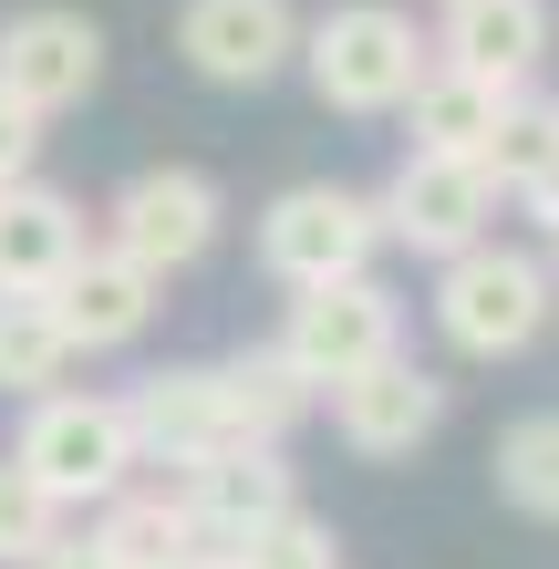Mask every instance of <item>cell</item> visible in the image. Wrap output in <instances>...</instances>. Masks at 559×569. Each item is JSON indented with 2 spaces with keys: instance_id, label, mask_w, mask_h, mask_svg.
I'll list each match as a JSON object with an SVG mask.
<instances>
[{
  "instance_id": "obj_1",
  "label": "cell",
  "mask_w": 559,
  "mask_h": 569,
  "mask_svg": "<svg viewBox=\"0 0 559 569\" xmlns=\"http://www.w3.org/2000/svg\"><path fill=\"white\" fill-rule=\"evenodd\" d=\"M549 290H559V270L539 249H508V239H477V249L436 259V331H446V352L518 362L549 331Z\"/></svg>"
},
{
  "instance_id": "obj_2",
  "label": "cell",
  "mask_w": 559,
  "mask_h": 569,
  "mask_svg": "<svg viewBox=\"0 0 559 569\" xmlns=\"http://www.w3.org/2000/svg\"><path fill=\"white\" fill-rule=\"evenodd\" d=\"M11 456L62 497V508H104L114 487H136V477H146V446H136V415H124V393H83V383L31 393V415H21V435H11Z\"/></svg>"
},
{
  "instance_id": "obj_3",
  "label": "cell",
  "mask_w": 559,
  "mask_h": 569,
  "mask_svg": "<svg viewBox=\"0 0 559 569\" xmlns=\"http://www.w3.org/2000/svg\"><path fill=\"white\" fill-rule=\"evenodd\" d=\"M425 31L393 0H332L321 21H301V73L332 114H405V93L425 83Z\"/></svg>"
},
{
  "instance_id": "obj_4",
  "label": "cell",
  "mask_w": 559,
  "mask_h": 569,
  "mask_svg": "<svg viewBox=\"0 0 559 569\" xmlns=\"http://www.w3.org/2000/svg\"><path fill=\"white\" fill-rule=\"evenodd\" d=\"M373 249H383V208L363 187H342V177L280 187L270 208H259V270H270L280 290L352 280V270H373Z\"/></svg>"
},
{
  "instance_id": "obj_5",
  "label": "cell",
  "mask_w": 559,
  "mask_h": 569,
  "mask_svg": "<svg viewBox=\"0 0 559 569\" xmlns=\"http://www.w3.org/2000/svg\"><path fill=\"white\" fill-rule=\"evenodd\" d=\"M280 352H290V373H301L311 393H332V383H352V373H373L383 352H405V300H393L373 270L321 280V290H290Z\"/></svg>"
},
{
  "instance_id": "obj_6",
  "label": "cell",
  "mask_w": 559,
  "mask_h": 569,
  "mask_svg": "<svg viewBox=\"0 0 559 569\" xmlns=\"http://www.w3.org/2000/svg\"><path fill=\"white\" fill-rule=\"evenodd\" d=\"M218 228H228L218 177H197V166H146V177L114 187L104 249H124V259H136V270H156V280H177V270H197V259L218 249Z\"/></svg>"
},
{
  "instance_id": "obj_7",
  "label": "cell",
  "mask_w": 559,
  "mask_h": 569,
  "mask_svg": "<svg viewBox=\"0 0 559 569\" xmlns=\"http://www.w3.org/2000/svg\"><path fill=\"white\" fill-rule=\"evenodd\" d=\"M177 62L218 93H259L301 62V0H177Z\"/></svg>"
},
{
  "instance_id": "obj_8",
  "label": "cell",
  "mask_w": 559,
  "mask_h": 569,
  "mask_svg": "<svg viewBox=\"0 0 559 569\" xmlns=\"http://www.w3.org/2000/svg\"><path fill=\"white\" fill-rule=\"evenodd\" d=\"M383 239H405L415 259H456V249H477L487 239V218H498V187H487V166L477 156H425L405 146V166L383 177Z\"/></svg>"
},
{
  "instance_id": "obj_9",
  "label": "cell",
  "mask_w": 559,
  "mask_h": 569,
  "mask_svg": "<svg viewBox=\"0 0 559 569\" xmlns=\"http://www.w3.org/2000/svg\"><path fill=\"white\" fill-rule=\"evenodd\" d=\"M124 415H136L146 466H208L228 446H259L218 362H167V373H146L136 393H124Z\"/></svg>"
},
{
  "instance_id": "obj_10",
  "label": "cell",
  "mask_w": 559,
  "mask_h": 569,
  "mask_svg": "<svg viewBox=\"0 0 559 569\" xmlns=\"http://www.w3.org/2000/svg\"><path fill=\"white\" fill-rule=\"evenodd\" d=\"M104 83V31H93L83 11H11L0 21V93L31 114H73L83 93Z\"/></svg>"
},
{
  "instance_id": "obj_11",
  "label": "cell",
  "mask_w": 559,
  "mask_h": 569,
  "mask_svg": "<svg viewBox=\"0 0 559 569\" xmlns=\"http://www.w3.org/2000/svg\"><path fill=\"white\" fill-rule=\"evenodd\" d=\"M321 405H332V435L363 466H393V456H415L425 435L446 425V383L425 373V362H405V352H383L373 373H352V383H332L321 393Z\"/></svg>"
},
{
  "instance_id": "obj_12",
  "label": "cell",
  "mask_w": 559,
  "mask_h": 569,
  "mask_svg": "<svg viewBox=\"0 0 559 569\" xmlns=\"http://www.w3.org/2000/svg\"><path fill=\"white\" fill-rule=\"evenodd\" d=\"M42 300H52V321L73 331V352H124V342H146V321H156V300H167V280L136 270L124 249H83Z\"/></svg>"
},
{
  "instance_id": "obj_13",
  "label": "cell",
  "mask_w": 559,
  "mask_h": 569,
  "mask_svg": "<svg viewBox=\"0 0 559 569\" xmlns=\"http://www.w3.org/2000/svg\"><path fill=\"white\" fill-rule=\"evenodd\" d=\"M177 497H187V518H197V539H208V549L249 539V528L280 518V508H301V497H290L280 446H228V456H208V466H177Z\"/></svg>"
},
{
  "instance_id": "obj_14",
  "label": "cell",
  "mask_w": 559,
  "mask_h": 569,
  "mask_svg": "<svg viewBox=\"0 0 559 569\" xmlns=\"http://www.w3.org/2000/svg\"><path fill=\"white\" fill-rule=\"evenodd\" d=\"M83 259V208L42 177L0 187V290H52Z\"/></svg>"
},
{
  "instance_id": "obj_15",
  "label": "cell",
  "mask_w": 559,
  "mask_h": 569,
  "mask_svg": "<svg viewBox=\"0 0 559 569\" xmlns=\"http://www.w3.org/2000/svg\"><path fill=\"white\" fill-rule=\"evenodd\" d=\"M436 52H446V62H467V73L529 83L539 62H549V0H446Z\"/></svg>"
},
{
  "instance_id": "obj_16",
  "label": "cell",
  "mask_w": 559,
  "mask_h": 569,
  "mask_svg": "<svg viewBox=\"0 0 559 569\" xmlns=\"http://www.w3.org/2000/svg\"><path fill=\"white\" fill-rule=\"evenodd\" d=\"M508 93H518V83H498V73L425 62V83L405 93V124H415L425 156H487V136H498V114H508Z\"/></svg>"
},
{
  "instance_id": "obj_17",
  "label": "cell",
  "mask_w": 559,
  "mask_h": 569,
  "mask_svg": "<svg viewBox=\"0 0 559 569\" xmlns=\"http://www.w3.org/2000/svg\"><path fill=\"white\" fill-rule=\"evenodd\" d=\"M477 166H487V187H498V197H518V208H539V218H559V104L518 83Z\"/></svg>"
},
{
  "instance_id": "obj_18",
  "label": "cell",
  "mask_w": 559,
  "mask_h": 569,
  "mask_svg": "<svg viewBox=\"0 0 559 569\" xmlns=\"http://www.w3.org/2000/svg\"><path fill=\"white\" fill-rule=\"evenodd\" d=\"M93 549H104L114 569H177L187 549H208L197 539V518H187V497L177 487H114L104 508H93Z\"/></svg>"
},
{
  "instance_id": "obj_19",
  "label": "cell",
  "mask_w": 559,
  "mask_h": 569,
  "mask_svg": "<svg viewBox=\"0 0 559 569\" xmlns=\"http://www.w3.org/2000/svg\"><path fill=\"white\" fill-rule=\"evenodd\" d=\"M73 362L83 352H73V331L52 321L42 290H0V393H21V405H31V393H52Z\"/></svg>"
},
{
  "instance_id": "obj_20",
  "label": "cell",
  "mask_w": 559,
  "mask_h": 569,
  "mask_svg": "<svg viewBox=\"0 0 559 569\" xmlns=\"http://www.w3.org/2000/svg\"><path fill=\"white\" fill-rule=\"evenodd\" d=\"M218 373H228V393H239V415H249V435H259V446H280V435L290 425H301L311 405H321V393L301 383V373H290V352L270 342V352H239V362H218Z\"/></svg>"
},
{
  "instance_id": "obj_21",
  "label": "cell",
  "mask_w": 559,
  "mask_h": 569,
  "mask_svg": "<svg viewBox=\"0 0 559 569\" xmlns=\"http://www.w3.org/2000/svg\"><path fill=\"white\" fill-rule=\"evenodd\" d=\"M498 497L529 518H559V415H518L498 435Z\"/></svg>"
},
{
  "instance_id": "obj_22",
  "label": "cell",
  "mask_w": 559,
  "mask_h": 569,
  "mask_svg": "<svg viewBox=\"0 0 559 569\" xmlns=\"http://www.w3.org/2000/svg\"><path fill=\"white\" fill-rule=\"evenodd\" d=\"M62 518H73V508H62L21 456H0V569H31V559L62 539Z\"/></svg>"
},
{
  "instance_id": "obj_23",
  "label": "cell",
  "mask_w": 559,
  "mask_h": 569,
  "mask_svg": "<svg viewBox=\"0 0 559 569\" xmlns=\"http://www.w3.org/2000/svg\"><path fill=\"white\" fill-rule=\"evenodd\" d=\"M228 559L239 569H342V539H332V518L280 508V518H259L249 539H228Z\"/></svg>"
},
{
  "instance_id": "obj_24",
  "label": "cell",
  "mask_w": 559,
  "mask_h": 569,
  "mask_svg": "<svg viewBox=\"0 0 559 569\" xmlns=\"http://www.w3.org/2000/svg\"><path fill=\"white\" fill-rule=\"evenodd\" d=\"M31 156H42V114L0 93V187H21V177H31Z\"/></svg>"
},
{
  "instance_id": "obj_25",
  "label": "cell",
  "mask_w": 559,
  "mask_h": 569,
  "mask_svg": "<svg viewBox=\"0 0 559 569\" xmlns=\"http://www.w3.org/2000/svg\"><path fill=\"white\" fill-rule=\"evenodd\" d=\"M31 569H114V559L93 549V528H83V539H73V528H62V539H52L42 559H31Z\"/></svg>"
},
{
  "instance_id": "obj_26",
  "label": "cell",
  "mask_w": 559,
  "mask_h": 569,
  "mask_svg": "<svg viewBox=\"0 0 559 569\" xmlns=\"http://www.w3.org/2000/svg\"><path fill=\"white\" fill-rule=\"evenodd\" d=\"M177 569H239V559H228V549H187Z\"/></svg>"
},
{
  "instance_id": "obj_27",
  "label": "cell",
  "mask_w": 559,
  "mask_h": 569,
  "mask_svg": "<svg viewBox=\"0 0 559 569\" xmlns=\"http://www.w3.org/2000/svg\"><path fill=\"white\" fill-rule=\"evenodd\" d=\"M549 270H559V218H549Z\"/></svg>"
}]
</instances>
